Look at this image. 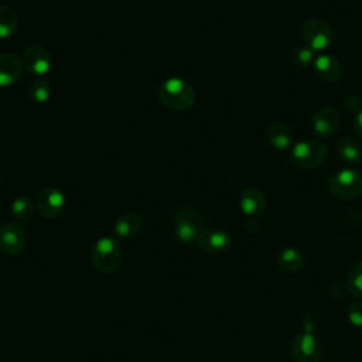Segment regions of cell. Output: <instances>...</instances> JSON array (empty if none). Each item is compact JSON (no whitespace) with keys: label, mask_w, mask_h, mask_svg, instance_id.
Segmentation results:
<instances>
[{"label":"cell","mask_w":362,"mask_h":362,"mask_svg":"<svg viewBox=\"0 0 362 362\" xmlns=\"http://www.w3.org/2000/svg\"><path fill=\"white\" fill-rule=\"evenodd\" d=\"M197 92L191 82L182 78H168L158 88L160 103L173 112H185L195 103Z\"/></svg>","instance_id":"6da1fadb"},{"label":"cell","mask_w":362,"mask_h":362,"mask_svg":"<svg viewBox=\"0 0 362 362\" xmlns=\"http://www.w3.org/2000/svg\"><path fill=\"white\" fill-rule=\"evenodd\" d=\"M170 226L177 240L191 243L197 240L204 228V215L195 206H181L171 215Z\"/></svg>","instance_id":"7a4b0ae2"},{"label":"cell","mask_w":362,"mask_h":362,"mask_svg":"<svg viewBox=\"0 0 362 362\" xmlns=\"http://www.w3.org/2000/svg\"><path fill=\"white\" fill-rule=\"evenodd\" d=\"M327 146L317 140H303L291 147L290 160L291 163L303 170H313L324 164L327 160Z\"/></svg>","instance_id":"3957f363"},{"label":"cell","mask_w":362,"mask_h":362,"mask_svg":"<svg viewBox=\"0 0 362 362\" xmlns=\"http://www.w3.org/2000/svg\"><path fill=\"white\" fill-rule=\"evenodd\" d=\"M92 264L100 273H113L122 262V247L115 238L103 236L92 247Z\"/></svg>","instance_id":"277c9868"},{"label":"cell","mask_w":362,"mask_h":362,"mask_svg":"<svg viewBox=\"0 0 362 362\" xmlns=\"http://www.w3.org/2000/svg\"><path fill=\"white\" fill-rule=\"evenodd\" d=\"M328 188L338 199H355L362 195V173L351 167L342 168L329 178Z\"/></svg>","instance_id":"5b68a950"},{"label":"cell","mask_w":362,"mask_h":362,"mask_svg":"<svg viewBox=\"0 0 362 362\" xmlns=\"http://www.w3.org/2000/svg\"><path fill=\"white\" fill-rule=\"evenodd\" d=\"M301 37L313 52L327 51L334 41V33L328 23L321 18H310L303 24Z\"/></svg>","instance_id":"8992f818"},{"label":"cell","mask_w":362,"mask_h":362,"mask_svg":"<svg viewBox=\"0 0 362 362\" xmlns=\"http://www.w3.org/2000/svg\"><path fill=\"white\" fill-rule=\"evenodd\" d=\"M291 354L297 362H321L322 345L313 332H298L291 342Z\"/></svg>","instance_id":"52a82bcc"},{"label":"cell","mask_w":362,"mask_h":362,"mask_svg":"<svg viewBox=\"0 0 362 362\" xmlns=\"http://www.w3.org/2000/svg\"><path fill=\"white\" fill-rule=\"evenodd\" d=\"M65 208V195L57 187L42 188L35 199V209L44 219L58 218Z\"/></svg>","instance_id":"ba28073f"},{"label":"cell","mask_w":362,"mask_h":362,"mask_svg":"<svg viewBox=\"0 0 362 362\" xmlns=\"http://www.w3.org/2000/svg\"><path fill=\"white\" fill-rule=\"evenodd\" d=\"M27 243V232L18 222H6L0 226V250L8 256L20 255Z\"/></svg>","instance_id":"9c48e42d"},{"label":"cell","mask_w":362,"mask_h":362,"mask_svg":"<svg viewBox=\"0 0 362 362\" xmlns=\"http://www.w3.org/2000/svg\"><path fill=\"white\" fill-rule=\"evenodd\" d=\"M21 62L25 71L35 76L47 75L52 68L51 54L40 44H30L24 48Z\"/></svg>","instance_id":"30bf717a"},{"label":"cell","mask_w":362,"mask_h":362,"mask_svg":"<svg viewBox=\"0 0 362 362\" xmlns=\"http://www.w3.org/2000/svg\"><path fill=\"white\" fill-rule=\"evenodd\" d=\"M230 236L219 228H206L197 238L198 246L208 253H222L230 246Z\"/></svg>","instance_id":"8fae6325"},{"label":"cell","mask_w":362,"mask_h":362,"mask_svg":"<svg viewBox=\"0 0 362 362\" xmlns=\"http://www.w3.org/2000/svg\"><path fill=\"white\" fill-rule=\"evenodd\" d=\"M341 124L339 112L332 106H324L313 117V129L320 137H331Z\"/></svg>","instance_id":"7c38bea8"},{"label":"cell","mask_w":362,"mask_h":362,"mask_svg":"<svg viewBox=\"0 0 362 362\" xmlns=\"http://www.w3.org/2000/svg\"><path fill=\"white\" fill-rule=\"evenodd\" d=\"M23 68V62L17 55L11 52L0 54V88L13 86L20 79Z\"/></svg>","instance_id":"4fadbf2b"},{"label":"cell","mask_w":362,"mask_h":362,"mask_svg":"<svg viewBox=\"0 0 362 362\" xmlns=\"http://www.w3.org/2000/svg\"><path fill=\"white\" fill-rule=\"evenodd\" d=\"M313 68L315 75L325 82H335L342 76L341 62L329 54L318 55L313 62Z\"/></svg>","instance_id":"5bb4252c"},{"label":"cell","mask_w":362,"mask_h":362,"mask_svg":"<svg viewBox=\"0 0 362 362\" xmlns=\"http://www.w3.org/2000/svg\"><path fill=\"white\" fill-rule=\"evenodd\" d=\"M239 208L247 216H259L266 209V197L259 188L249 187L239 197Z\"/></svg>","instance_id":"9a60e30c"},{"label":"cell","mask_w":362,"mask_h":362,"mask_svg":"<svg viewBox=\"0 0 362 362\" xmlns=\"http://www.w3.org/2000/svg\"><path fill=\"white\" fill-rule=\"evenodd\" d=\"M267 143L277 151H286L294 146V133L284 123H273L266 130Z\"/></svg>","instance_id":"2e32d148"},{"label":"cell","mask_w":362,"mask_h":362,"mask_svg":"<svg viewBox=\"0 0 362 362\" xmlns=\"http://www.w3.org/2000/svg\"><path fill=\"white\" fill-rule=\"evenodd\" d=\"M141 223H143V219H141V216L139 214H136V212H126V214L120 215L116 219L115 225H113L115 236L120 238V239L132 238V236H134L140 230Z\"/></svg>","instance_id":"e0dca14e"},{"label":"cell","mask_w":362,"mask_h":362,"mask_svg":"<svg viewBox=\"0 0 362 362\" xmlns=\"http://www.w3.org/2000/svg\"><path fill=\"white\" fill-rule=\"evenodd\" d=\"M337 153L338 157L346 164H359L362 161V146L351 136H344L338 141Z\"/></svg>","instance_id":"ac0fdd59"},{"label":"cell","mask_w":362,"mask_h":362,"mask_svg":"<svg viewBox=\"0 0 362 362\" xmlns=\"http://www.w3.org/2000/svg\"><path fill=\"white\" fill-rule=\"evenodd\" d=\"M304 264V255L297 247H286L277 256V266L287 273L298 272Z\"/></svg>","instance_id":"d6986e66"},{"label":"cell","mask_w":362,"mask_h":362,"mask_svg":"<svg viewBox=\"0 0 362 362\" xmlns=\"http://www.w3.org/2000/svg\"><path fill=\"white\" fill-rule=\"evenodd\" d=\"M18 30V16L10 6L0 4V38H10Z\"/></svg>","instance_id":"ffe728a7"},{"label":"cell","mask_w":362,"mask_h":362,"mask_svg":"<svg viewBox=\"0 0 362 362\" xmlns=\"http://www.w3.org/2000/svg\"><path fill=\"white\" fill-rule=\"evenodd\" d=\"M34 209H35V205L27 197H17L13 199V202L10 205L11 215L17 221H28L33 216Z\"/></svg>","instance_id":"44dd1931"},{"label":"cell","mask_w":362,"mask_h":362,"mask_svg":"<svg viewBox=\"0 0 362 362\" xmlns=\"http://www.w3.org/2000/svg\"><path fill=\"white\" fill-rule=\"evenodd\" d=\"M51 96V83L47 79H37L28 86V98L34 103H45Z\"/></svg>","instance_id":"7402d4cb"},{"label":"cell","mask_w":362,"mask_h":362,"mask_svg":"<svg viewBox=\"0 0 362 362\" xmlns=\"http://www.w3.org/2000/svg\"><path fill=\"white\" fill-rule=\"evenodd\" d=\"M346 287L352 296L362 298V262L351 269L346 279Z\"/></svg>","instance_id":"603a6c76"},{"label":"cell","mask_w":362,"mask_h":362,"mask_svg":"<svg viewBox=\"0 0 362 362\" xmlns=\"http://www.w3.org/2000/svg\"><path fill=\"white\" fill-rule=\"evenodd\" d=\"M291 61L294 65H297L300 68L308 66L314 62V52L308 47H298L291 54Z\"/></svg>","instance_id":"cb8c5ba5"},{"label":"cell","mask_w":362,"mask_h":362,"mask_svg":"<svg viewBox=\"0 0 362 362\" xmlns=\"http://www.w3.org/2000/svg\"><path fill=\"white\" fill-rule=\"evenodd\" d=\"M348 320L355 328L362 329V303L356 301L348 307Z\"/></svg>","instance_id":"d4e9b609"},{"label":"cell","mask_w":362,"mask_h":362,"mask_svg":"<svg viewBox=\"0 0 362 362\" xmlns=\"http://www.w3.org/2000/svg\"><path fill=\"white\" fill-rule=\"evenodd\" d=\"M318 324V315L315 313H305L303 317V328L307 332H313V329L317 327Z\"/></svg>","instance_id":"484cf974"},{"label":"cell","mask_w":362,"mask_h":362,"mask_svg":"<svg viewBox=\"0 0 362 362\" xmlns=\"http://www.w3.org/2000/svg\"><path fill=\"white\" fill-rule=\"evenodd\" d=\"M355 130L362 137V109L358 112V115L355 117Z\"/></svg>","instance_id":"4316f807"}]
</instances>
